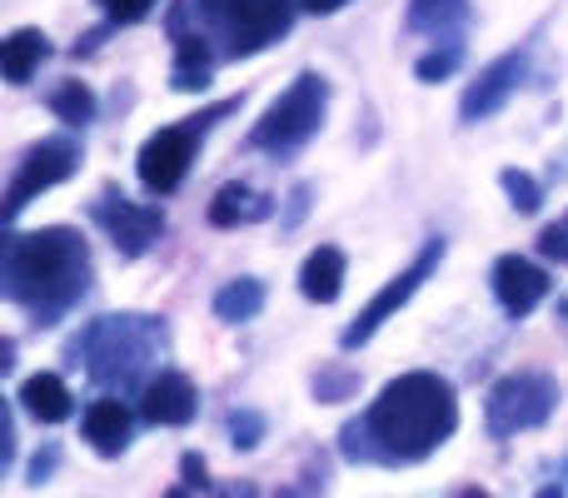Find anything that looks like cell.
<instances>
[{
    "mask_svg": "<svg viewBox=\"0 0 568 498\" xmlns=\"http://www.w3.org/2000/svg\"><path fill=\"white\" fill-rule=\"evenodd\" d=\"M559 319H568V294H564V299H559Z\"/></svg>",
    "mask_w": 568,
    "mask_h": 498,
    "instance_id": "obj_37",
    "label": "cell"
},
{
    "mask_svg": "<svg viewBox=\"0 0 568 498\" xmlns=\"http://www.w3.org/2000/svg\"><path fill=\"white\" fill-rule=\"evenodd\" d=\"M539 254H544L549 264H559V270H568V215H559L554 225H544Z\"/></svg>",
    "mask_w": 568,
    "mask_h": 498,
    "instance_id": "obj_27",
    "label": "cell"
},
{
    "mask_svg": "<svg viewBox=\"0 0 568 498\" xmlns=\"http://www.w3.org/2000/svg\"><path fill=\"white\" fill-rule=\"evenodd\" d=\"M324 110H329V80L320 70H300L294 85L284 90L275 105L265 110L255 130H250V150H265L275 160H290L320 135Z\"/></svg>",
    "mask_w": 568,
    "mask_h": 498,
    "instance_id": "obj_5",
    "label": "cell"
},
{
    "mask_svg": "<svg viewBox=\"0 0 568 498\" xmlns=\"http://www.w3.org/2000/svg\"><path fill=\"white\" fill-rule=\"evenodd\" d=\"M230 110H235V100H225V105L205 110V115H190L185 125L155 130V135L140 145V160H135L140 185H145L150 195H175V190L185 185V175H190V160H195L200 135H205V130L215 125L220 115H230Z\"/></svg>",
    "mask_w": 568,
    "mask_h": 498,
    "instance_id": "obj_7",
    "label": "cell"
},
{
    "mask_svg": "<svg viewBox=\"0 0 568 498\" xmlns=\"http://www.w3.org/2000/svg\"><path fill=\"white\" fill-rule=\"evenodd\" d=\"M95 6L105 10L115 26H135V20L150 16V6H155V0H95Z\"/></svg>",
    "mask_w": 568,
    "mask_h": 498,
    "instance_id": "obj_28",
    "label": "cell"
},
{
    "mask_svg": "<svg viewBox=\"0 0 568 498\" xmlns=\"http://www.w3.org/2000/svg\"><path fill=\"white\" fill-rule=\"evenodd\" d=\"M469 26V0H409L404 10V30L429 40H459Z\"/></svg>",
    "mask_w": 568,
    "mask_h": 498,
    "instance_id": "obj_17",
    "label": "cell"
},
{
    "mask_svg": "<svg viewBox=\"0 0 568 498\" xmlns=\"http://www.w3.org/2000/svg\"><path fill=\"white\" fill-rule=\"evenodd\" d=\"M220 498H260L255 489H250V484H235V489H225V494H220Z\"/></svg>",
    "mask_w": 568,
    "mask_h": 498,
    "instance_id": "obj_34",
    "label": "cell"
},
{
    "mask_svg": "<svg viewBox=\"0 0 568 498\" xmlns=\"http://www.w3.org/2000/svg\"><path fill=\"white\" fill-rule=\"evenodd\" d=\"M439 260H444V235H429V240H424V250L414 254V260L404 264V270L394 274V280L384 284V289L374 294V299L364 304L359 314H354V324H344V334H339V349H344V354L364 349V344H369L374 334H379L384 324H389L394 314H399L404 304L414 299V294H419V284L429 280L434 270H439Z\"/></svg>",
    "mask_w": 568,
    "mask_h": 498,
    "instance_id": "obj_8",
    "label": "cell"
},
{
    "mask_svg": "<svg viewBox=\"0 0 568 498\" xmlns=\"http://www.w3.org/2000/svg\"><path fill=\"white\" fill-rule=\"evenodd\" d=\"M459 498H494L489 489H479V484H469V489H459Z\"/></svg>",
    "mask_w": 568,
    "mask_h": 498,
    "instance_id": "obj_36",
    "label": "cell"
},
{
    "mask_svg": "<svg viewBox=\"0 0 568 498\" xmlns=\"http://www.w3.org/2000/svg\"><path fill=\"white\" fill-rule=\"evenodd\" d=\"M16 364V339H0V369H10Z\"/></svg>",
    "mask_w": 568,
    "mask_h": 498,
    "instance_id": "obj_33",
    "label": "cell"
},
{
    "mask_svg": "<svg viewBox=\"0 0 568 498\" xmlns=\"http://www.w3.org/2000/svg\"><path fill=\"white\" fill-rule=\"evenodd\" d=\"M270 215H275V200L260 195V190H250V185H240V180L220 185V190H215V200H210V225H215V230L265 225Z\"/></svg>",
    "mask_w": 568,
    "mask_h": 498,
    "instance_id": "obj_16",
    "label": "cell"
},
{
    "mask_svg": "<svg viewBox=\"0 0 568 498\" xmlns=\"http://www.w3.org/2000/svg\"><path fill=\"white\" fill-rule=\"evenodd\" d=\"M0 289L36 324H60L90 294V245L65 225L10 235L0 250Z\"/></svg>",
    "mask_w": 568,
    "mask_h": 498,
    "instance_id": "obj_2",
    "label": "cell"
},
{
    "mask_svg": "<svg viewBox=\"0 0 568 498\" xmlns=\"http://www.w3.org/2000/svg\"><path fill=\"white\" fill-rule=\"evenodd\" d=\"M50 115L65 120V125H90L95 120V90L85 85V80H65V85L50 90Z\"/></svg>",
    "mask_w": 568,
    "mask_h": 498,
    "instance_id": "obj_22",
    "label": "cell"
},
{
    "mask_svg": "<svg viewBox=\"0 0 568 498\" xmlns=\"http://www.w3.org/2000/svg\"><path fill=\"white\" fill-rule=\"evenodd\" d=\"M459 65H464V40H439L429 55L414 60V75H419L424 85H439V80H449Z\"/></svg>",
    "mask_w": 568,
    "mask_h": 498,
    "instance_id": "obj_23",
    "label": "cell"
},
{
    "mask_svg": "<svg viewBox=\"0 0 568 498\" xmlns=\"http://www.w3.org/2000/svg\"><path fill=\"white\" fill-rule=\"evenodd\" d=\"M499 185H504V195H509V205L519 210V215H534V210L544 205V185L529 175V170H499Z\"/></svg>",
    "mask_w": 568,
    "mask_h": 498,
    "instance_id": "obj_24",
    "label": "cell"
},
{
    "mask_svg": "<svg viewBox=\"0 0 568 498\" xmlns=\"http://www.w3.org/2000/svg\"><path fill=\"white\" fill-rule=\"evenodd\" d=\"M195 409H200V389L180 369H160L140 394V419L155 424V429H180V424L195 419Z\"/></svg>",
    "mask_w": 568,
    "mask_h": 498,
    "instance_id": "obj_13",
    "label": "cell"
},
{
    "mask_svg": "<svg viewBox=\"0 0 568 498\" xmlns=\"http://www.w3.org/2000/svg\"><path fill=\"white\" fill-rule=\"evenodd\" d=\"M260 439H265V419H260L255 409H235V414H230V444H235V449H255Z\"/></svg>",
    "mask_w": 568,
    "mask_h": 498,
    "instance_id": "obj_26",
    "label": "cell"
},
{
    "mask_svg": "<svg viewBox=\"0 0 568 498\" xmlns=\"http://www.w3.org/2000/svg\"><path fill=\"white\" fill-rule=\"evenodd\" d=\"M300 6L310 10V16H334V10H344L349 0H300Z\"/></svg>",
    "mask_w": 568,
    "mask_h": 498,
    "instance_id": "obj_32",
    "label": "cell"
},
{
    "mask_svg": "<svg viewBox=\"0 0 568 498\" xmlns=\"http://www.w3.org/2000/svg\"><path fill=\"white\" fill-rule=\"evenodd\" d=\"M75 170H80V145H75V140H65V135L36 140V145L26 150V160L16 165L10 185H6V205H0L6 225H10V220H20V210H26L30 200H40L45 190L65 185Z\"/></svg>",
    "mask_w": 568,
    "mask_h": 498,
    "instance_id": "obj_9",
    "label": "cell"
},
{
    "mask_svg": "<svg viewBox=\"0 0 568 498\" xmlns=\"http://www.w3.org/2000/svg\"><path fill=\"white\" fill-rule=\"evenodd\" d=\"M529 55H534L529 45L509 50V55L489 60V65L479 70V80H469V90H464V100H459L464 125H479V120L499 115V110L509 105V95L524 85V75H529Z\"/></svg>",
    "mask_w": 568,
    "mask_h": 498,
    "instance_id": "obj_11",
    "label": "cell"
},
{
    "mask_svg": "<svg viewBox=\"0 0 568 498\" xmlns=\"http://www.w3.org/2000/svg\"><path fill=\"white\" fill-rule=\"evenodd\" d=\"M534 498H568V494H564V484H544V489L534 494Z\"/></svg>",
    "mask_w": 568,
    "mask_h": 498,
    "instance_id": "obj_35",
    "label": "cell"
},
{
    "mask_svg": "<svg viewBox=\"0 0 568 498\" xmlns=\"http://www.w3.org/2000/svg\"><path fill=\"white\" fill-rule=\"evenodd\" d=\"M55 464H60V449H55V444H45V454H36V459H30V484H45L50 474H55Z\"/></svg>",
    "mask_w": 568,
    "mask_h": 498,
    "instance_id": "obj_30",
    "label": "cell"
},
{
    "mask_svg": "<svg viewBox=\"0 0 568 498\" xmlns=\"http://www.w3.org/2000/svg\"><path fill=\"white\" fill-rule=\"evenodd\" d=\"M459 429V394L444 374L409 369L379 389V399L344 424L339 454L349 464H379V469H399V464H419L434 449L454 439Z\"/></svg>",
    "mask_w": 568,
    "mask_h": 498,
    "instance_id": "obj_1",
    "label": "cell"
},
{
    "mask_svg": "<svg viewBox=\"0 0 568 498\" xmlns=\"http://www.w3.org/2000/svg\"><path fill=\"white\" fill-rule=\"evenodd\" d=\"M304 210H310V185H294V195H290V215H284V230L300 225Z\"/></svg>",
    "mask_w": 568,
    "mask_h": 498,
    "instance_id": "obj_31",
    "label": "cell"
},
{
    "mask_svg": "<svg viewBox=\"0 0 568 498\" xmlns=\"http://www.w3.org/2000/svg\"><path fill=\"white\" fill-rule=\"evenodd\" d=\"M344 250H334V245H320V250H310V260L300 264V294L310 304H334L339 299V289H344Z\"/></svg>",
    "mask_w": 568,
    "mask_h": 498,
    "instance_id": "obj_20",
    "label": "cell"
},
{
    "mask_svg": "<svg viewBox=\"0 0 568 498\" xmlns=\"http://www.w3.org/2000/svg\"><path fill=\"white\" fill-rule=\"evenodd\" d=\"M170 349V329L155 314H100L70 344V359L90 374L95 389L110 394H145L155 364Z\"/></svg>",
    "mask_w": 568,
    "mask_h": 498,
    "instance_id": "obj_3",
    "label": "cell"
},
{
    "mask_svg": "<svg viewBox=\"0 0 568 498\" xmlns=\"http://www.w3.org/2000/svg\"><path fill=\"white\" fill-rule=\"evenodd\" d=\"M45 55H50L45 30H36V26L10 30V35L0 40V75H6V85H26Z\"/></svg>",
    "mask_w": 568,
    "mask_h": 498,
    "instance_id": "obj_19",
    "label": "cell"
},
{
    "mask_svg": "<svg viewBox=\"0 0 568 498\" xmlns=\"http://www.w3.org/2000/svg\"><path fill=\"white\" fill-rule=\"evenodd\" d=\"M354 389H359V374H349V369L314 374V399H320V404H339V399H349Z\"/></svg>",
    "mask_w": 568,
    "mask_h": 498,
    "instance_id": "obj_25",
    "label": "cell"
},
{
    "mask_svg": "<svg viewBox=\"0 0 568 498\" xmlns=\"http://www.w3.org/2000/svg\"><path fill=\"white\" fill-rule=\"evenodd\" d=\"M16 399L36 424H65L70 414H75V399H70V389H65L60 374H30V379L20 384Z\"/></svg>",
    "mask_w": 568,
    "mask_h": 498,
    "instance_id": "obj_18",
    "label": "cell"
},
{
    "mask_svg": "<svg viewBox=\"0 0 568 498\" xmlns=\"http://www.w3.org/2000/svg\"><path fill=\"white\" fill-rule=\"evenodd\" d=\"M80 429H85L90 449H95L100 459H120V454L130 449L135 419H130L125 399H95V404L85 409V419H80Z\"/></svg>",
    "mask_w": 568,
    "mask_h": 498,
    "instance_id": "obj_14",
    "label": "cell"
},
{
    "mask_svg": "<svg viewBox=\"0 0 568 498\" xmlns=\"http://www.w3.org/2000/svg\"><path fill=\"white\" fill-rule=\"evenodd\" d=\"M170 35H175V65H170V85L175 90H205L210 85V75H215V65H220V55H215V45H210L200 30H190V26H170Z\"/></svg>",
    "mask_w": 568,
    "mask_h": 498,
    "instance_id": "obj_15",
    "label": "cell"
},
{
    "mask_svg": "<svg viewBox=\"0 0 568 498\" xmlns=\"http://www.w3.org/2000/svg\"><path fill=\"white\" fill-rule=\"evenodd\" d=\"M559 399H564V389L554 374L514 369L484 399V429H489V439H514V434L544 429L554 419V409H559Z\"/></svg>",
    "mask_w": 568,
    "mask_h": 498,
    "instance_id": "obj_6",
    "label": "cell"
},
{
    "mask_svg": "<svg viewBox=\"0 0 568 498\" xmlns=\"http://www.w3.org/2000/svg\"><path fill=\"white\" fill-rule=\"evenodd\" d=\"M265 309V284L260 280H230L225 289L215 294V319L225 324H250Z\"/></svg>",
    "mask_w": 568,
    "mask_h": 498,
    "instance_id": "obj_21",
    "label": "cell"
},
{
    "mask_svg": "<svg viewBox=\"0 0 568 498\" xmlns=\"http://www.w3.org/2000/svg\"><path fill=\"white\" fill-rule=\"evenodd\" d=\"M300 10V0H180L170 10V26L200 30L220 60H240L260 55L280 35H290Z\"/></svg>",
    "mask_w": 568,
    "mask_h": 498,
    "instance_id": "obj_4",
    "label": "cell"
},
{
    "mask_svg": "<svg viewBox=\"0 0 568 498\" xmlns=\"http://www.w3.org/2000/svg\"><path fill=\"white\" fill-rule=\"evenodd\" d=\"M180 474H185V489H210V469L200 454H185V459H180Z\"/></svg>",
    "mask_w": 568,
    "mask_h": 498,
    "instance_id": "obj_29",
    "label": "cell"
},
{
    "mask_svg": "<svg viewBox=\"0 0 568 498\" xmlns=\"http://www.w3.org/2000/svg\"><path fill=\"white\" fill-rule=\"evenodd\" d=\"M489 284H494V299H499V309L509 314V319H529L554 289L549 270H539V264L524 260V254H499L489 270Z\"/></svg>",
    "mask_w": 568,
    "mask_h": 498,
    "instance_id": "obj_12",
    "label": "cell"
},
{
    "mask_svg": "<svg viewBox=\"0 0 568 498\" xmlns=\"http://www.w3.org/2000/svg\"><path fill=\"white\" fill-rule=\"evenodd\" d=\"M170 498H190V494L185 489H170Z\"/></svg>",
    "mask_w": 568,
    "mask_h": 498,
    "instance_id": "obj_38",
    "label": "cell"
},
{
    "mask_svg": "<svg viewBox=\"0 0 568 498\" xmlns=\"http://www.w3.org/2000/svg\"><path fill=\"white\" fill-rule=\"evenodd\" d=\"M90 220L105 230L110 245L125 254V260L150 254L160 245V235H165V210L160 205H135V200L115 195V190H105V195L90 205Z\"/></svg>",
    "mask_w": 568,
    "mask_h": 498,
    "instance_id": "obj_10",
    "label": "cell"
}]
</instances>
